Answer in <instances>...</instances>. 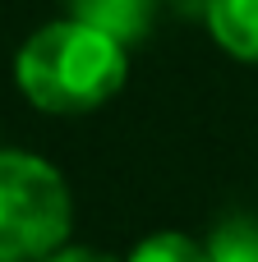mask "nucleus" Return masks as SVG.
I'll return each instance as SVG.
<instances>
[{
	"label": "nucleus",
	"instance_id": "nucleus-4",
	"mask_svg": "<svg viewBox=\"0 0 258 262\" xmlns=\"http://www.w3.org/2000/svg\"><path fill=\"white\" fill-rule=\"evenodd\" d=\"M203 18L222 51L258 64V0H203Z\"/></svg>",
	"mask_w": 258,
	"mask_h": 262
},
{
	"label": "nucleus",
	"instance_id": "nucleus-1",
	"mask_svg": "<svg viewBox=\"0 0 258 262\" xmlns=\"http://www.w3.org/2000/svg\"><path fill=\"white\" fill-rule=\"evenodd\" d=\"M129 74V51L83 18H55L37 28L14 55L18 92L46 115H88L106 106Z\"/></svg>",
	"mask_w": 258,
	"mask_h": 262
},
{
	"label": "nucleus",
	"instance_id": "nucleus-6",
	"mask_svg": "<svg viewBox=\"0 0 258 262\" xmlns=\"http://www.w3.org/2000/svg\"><path fill=\"white\" fill-rule=\"evenodd\" d=\"M125 262H212V253H208V244H199L180 230H157V235L138 239Z\"/></svg>",
	"mask_w": 258,
	"mask_h": 262
},
{
	"label": "nucleus",
	"instance_id": "nucleus-7",
	"mask_svg": "<svg viewBox=\"0 0 258 262\" xmlns=\"http://www.w3.org/2000/svg\"><path fill=\"white\" fill-rule=\"evenodd\" d=\"M42 262H115L111 253H102V249H83V244H65V249H55L51 258Z\"/></svg>",
	"mask_w": 258,
	"mask_h": 262
},
{
	"label": "nucleus",
	"instance_id": "nucleus-5",
	"mask_svg": "<svg viewBox=\"0 0 258 262\" xmlns=\"http://www.w3.org/2000/svg\"><path fill=\"white\" fill-rule=\"evenodd\" d=\"M212 262H258V221L254 216H231L208 235Z\"/></svg>",
	"mask_w": 258,
	"mask_h": 262
},
{
	"label": "nucleus",
	"instance_id": "nucleus-2",
	"mask_svg": "<svg viewBox=\"0 0 258 262\" xmlns=\"http://www.w3.org/2000/svg\"><path fill=\"white\" fill-rule=\"evenodd\" d=\"M74 198L65 175L32 157L0 147V262H42L69 244Z\"/></svg>",
	"mask_w": 258,
	"mask_h": 262
},
{
	"label": "nucleus",
	"instance_id": "nucleus-3",
	"mask_svg": "<svg viewBox=\"0 0 258 262\" xmlns=\"http://www.w3.org/2000/svg\"><path fill=\"white\" fill-rule=\"evenodd\" d=\"M69 14L83 18L88 28L106 32L125 51L138 46L152 28V0H69Z\"/></svg>",
	"mask_w": 258,
	"mask_h": 262
}]
</instances>
